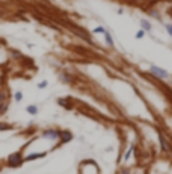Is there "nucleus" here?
Segmentation results:
<instances>
[{
	"instance_id": "obj_1",
	"label": "nucleus",
	"mask_w": 172,
	"mask_h": 174,
	"mask_svg": "<svg viewBox=\"0 0 172 174\" xmlns=\"http://www.w3.org/2000/svg\"><path fill=\"white\" fill-rule=\"evenodd\" d=\"M21 163V156L20 153H14L9 156V165H12V167H18V165Z\"/></svg>"
},
{
	"instance_id": "obj_2",
	"label": "nucleus",
	"mask_w": 172,
	"mask_h": 174,
	"mask_svg": "<svg viewBox=\"0 0 172 174\" xmlns=\"http://www.w3.org/2000/svg\"><path fill=\"white\" fill-rule=\"evenodd\" d=\"M150 70L156 74V76H159V77H168L169 74H168V71H165V70H161V68H159V67H150Z\"/></svg>"
},
{
	"instance_id": "obj_3",
	"label": "nucleus",
	"mask_w": 172,
	"mask_h": 174,
	"mask_svg": "<svg viewBox=\"0 0 172 174\" xmlns=\"http://www.w3.org/2000/svg\"><path fill=\"white\" fill-rule=\"evenodd\" d=\"M159 142H160V147H161V150L163 151H169V147H168V144H166V139H165V136H159Z\"/></svg>"
},
{
	"instance_id": "obj_4",
	"label": "nucleus",
	"mask_w": 172,
	"mask_h": 174,
	"mask_svg": "<svg viewBox=\"0 0 172 174\" xmlns=\"http://www.w3.org/2000/svg\"><path fill=\"white\" fill-rule=\"evenodd\" d=\"M140 26L143 27V30H151V24L147 20H140Z\"/></svg>"
},
{
	"instance_id": "obj_5",
	"label": "nucleus",
	"mask_w": 172,
	"mask_h": 174,
	"mask_svg": "<svg viewBox=\"0 0 172 174\" xmlns=\"http://www.w3.org/2000/svg\"><path fill=\"white\" fill-rule=\"evenodd\" d=\"M104 37H106L107 44H109V46H113V39H112V37H110V35H109V32H107V30L104 32Z\"/></svg>"
},
{
	"instance_id": "obj_6",
	"label": "nucleus",
	"mask_w": 172,
	"mask_h": 174,
	"mask_svg": "<svg viewBox=\"0 0 172 174\" xmlns=\"http://www.w3.org/2000/svg\"><path fill=\"white\" fill-rule=\"evenodd\" d=\"M27 112H29V114H36V112H38V108L36 106H27Z\"/></svg>"
},
{
	"instance_id": "obj_7",
	"label": "nucleus",
	"mask_w": 172,
	"mask_h": 174,
	"mask_svg": "<svg viewBox=\"0 0 172 174\" xmlns=\"http://www.w3.org/2000/svg\"><path fill=\"white\" fill-rule=\"evenodd\" d=\"M41 156H44V154H42V153H41V154H29V156L26 158V161H32V159H36V158H41Z\"/></svg>"
},
{
	"instance_id": "obj_8",
	"label": "nucleus",
	"mask_w": 172,
	"mask_h": 174,
	"mask_svg": "<svg viewBox=\"0 0 172 174\" xmlns=\"http://www.w3.org/2000/svg\"><path fill=\"white\" fill-rule=\"evenodd\" d=\"M59 133L58 132H53V130H48V132H45V136H58Z\"/></svg>"
},
{
	"instance_id": "obj_9",
	"label": "nucleus",
	"mask_w": 172,
	"mask_h": 174,
	"mask_svg": "<svg viewBox=\"0 0 172 174\" xmlns=\"http://www.w3.org/2000/svg\"><path fill=\"white\" fill-rule=\"evenodd\" d=\"M133 150H134V147H130V150H128V151H127V154L124 156V159H125V161H127V159H128V158H130V154H131V151H133Z\"/></svg>"
},
{
	"instance_id": "obj_10",
	"label": "nucleus",
	"mask_w": 172,
	"mask_h": 174,
	"mask_svg": "<svg viewBox=\"0 0 172 174\" xmlns=\"http://www.w3.org/2000/svg\"><path fill=\"white\" fill-rule=\"evenodd\" d=\"M94 32H95V33H104V32H106V29H104L103 26H101V27H97Z\"/></svg>"
},
{
	"instance_id": "obj_11",
	"label": "nucleus",
	"mask_w": 172,
	"mask_h": 174,
	"mask_svg": "<svg viewBox=\"0 0 172 174\" xmlns=\"http://www.w3.org/2000/svg\"><path fill=\"white\" fill-rule=\"evenodd\" d=\"M9 129H11L9 124H0V130H9Z\"/></svg>"
},
{
	"instance_id": "obj_12",
	"label": "nucleus",
	"mask_w": 172,
	"mask_h": 174,
	"mask_svg": "<svg viewBox=\"0 0 172 174\" xmlns=\"http://www.w3.org/2000/svg\"><path fill=\"white\" fill-rule=\"evenodd\" d=\"M21 99H23V95H21V92H17V94H15V100H17V101H20Z\"/></svg>"
},
{
	"instance_id": "obj_13",
	"label": "nucleus",
	"mask_w": 172,
	"mask_h": 174,
	"mask_svg": "<svg viewBox=\"0 0 172 174\" xmlns=\"http://www.w3.org/2000/svg\"><path fill=\"white\" fill-rule=\"evenodd\" d=\"M143 33H145V30H139L138 33H136V38H142V37H143Z\"/></svg>"
},
{
	"instance_id": "obj_14",
	"label": "nucleus",
	"mask_w": 172,
	"mask_h": 174,
	"mask_svg": "<svg viewBox=\"0 0 172 174\" xmlns=\"http://www.w3.org/2000/svg\"><path fill=\"white\" fill-rule=\"evenodd\" d=\"M166 29H168V33L172 37V24H169V26H166Z\"/></svg>"
},
{
	"instance_id": "obj_15",
	"label": "nucleus",
	"mask_w": 172,
	"mask_h": 174,
	"mask_svg": "<svg viewBox=\"0 0 172 174\" xmlns=\"http://www.w3.org/2000/svg\"><path fill=\"white\" fill-rule=\"evenodd\" d=\"M70 138H71V135H63V141H70Z\"/></svg>"
},
{
	"instance_id": "obj_16",
	"label": "nucleus",
	"mask_w": 172,
	"mask_h": 174,
	"mask_svg": "<svg viewBox=\"0 0 172 174\" xmlns=\"http://www.w3.org/2000/svg\"><path fill=\"white\" fill-rule=\"evenodd\" d=\"M38 86H39V88H45V86H47V82H41Z\"/></svg>"
}]
</instances>
